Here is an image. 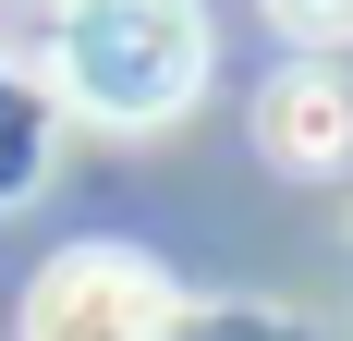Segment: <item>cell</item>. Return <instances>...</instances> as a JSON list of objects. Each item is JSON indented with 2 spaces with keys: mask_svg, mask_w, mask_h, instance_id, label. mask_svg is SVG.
Instances as JSON below:
<instances>
[{
  "mask_svg": "<svg viewBox=\"0 0 353 341\" xmlns=\"http://www.w3.org/2000/svg\"><path fill=\"white\" fill-rule=\"evenodd\" d=\"M49 86L98 135H171L208 98V0H61Z\"/></svg>",
  "mask_w": 353,
  "mask_h": 341,
  "instance_id": "1",
  "label": "cell"
},
{
  "mask_svg": "<svg viewBox=\"0 0 353 341\" xmlns=\"http://www.w3.org/2000/svg\"><path fill=\"white\" fill-rule=\"evenodd\" d=\"M171 329L183 293L146 244H61L12 305V341H171Z\"/></svg>",
  "mask_w": 353,
  "mask_h": 341,
  "instance_id": "2",
  "label": "cell"
},
{
  "mask_svg": "<svg viewBox=\"0 0 353 341\" xmlns=\"http://www.w3.org/2000/svg\"><path fill=\"white\" fill-rule=\"evenodd\" d=\"M256 146H268V170H292V183H341L353 170V73L329 61V49H292V61L256 86Z\"/></svg>",
  "mask_w": 353,
  "mask_h": 341,
  "instance_id": "3",
  "label": "cell"
},
{
  "mask_svg": "<svg viewBox=\"0 0 353 341\" xmlns=\"http://www.w3.org/2000/svg\"><path fill=\"white\" fill-rule=\"evenodd\" d=\"M256 12H268L292 49H329V61L353 49V0H256Z\"/></svg>",
  "mask_w": 353,
  "mask_h": 341,
  "instance_id": "4",
  "label": "cell"
},
{
  "mask_svg": "<svg viewBox=\"0 0 353 341\" xmlns=\"http://www.w3.org/2000/svg\"><path fill=\"white\" fill-rule=\"evenodd\" d=\"M171 341H292V329H281V317H256V305H208V317L183 305V329H171Z\"/></svg>",
  "mask_w": 353,
  "mask_h": 341,
  "instance_id": "5",
  "label": "cell"
}]
</instances>
